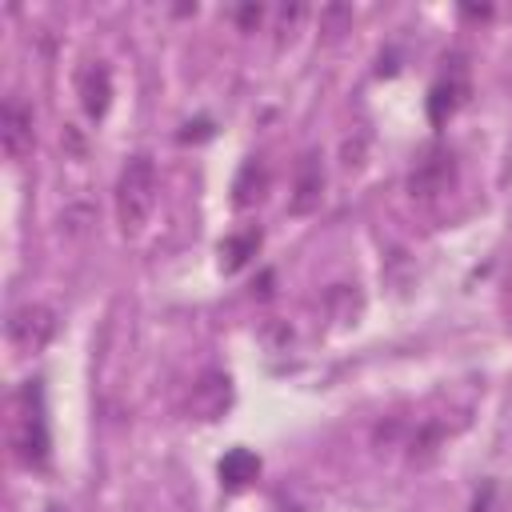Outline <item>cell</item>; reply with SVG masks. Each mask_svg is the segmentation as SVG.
<instances>
[{"label": "cell", "instance_id": "6da1fadb", "mask_svg": "<svg viewBox=\"0 0 512 512\" xmlns=\"http://www.w3.org/2000/svg\"><path fill=\"white\" fill-rule=\"evenodd\" d=\"M152 208H156V164H152V156L136 152V156H128V164L120 172V184H116L120 224L128 232H136V228H144Z\"/></svg>", "mask_w": 512, "mask_h": 512}, {"label": "cell", "instance_id": "7a4b0ae2", "mask_svg": "<svg viewBox=\"0 0 512 512\" xmlns=\"http://www.w3.org/2000/svg\"><path fill=\"white\" fill-rule=\"evenodd\" d=\"M32 396H36V388H24L20 392V420H16V456L32 468H40L44 460H48V432H44V416H40V404L32 408Z\"/></svg>", "mask_w": 512, "mask_h": 512}, {"label": "cell", "instance_id": "3957f363", "mask_svg": "<svg viewBox=\"0 0 512 512\" xmlns=\"http://www.w3.org/2000/svg\"><path fill=\"white\" fill-rule=\"evenodd\" d=\"M56 332V320L44 304H20L12 316H8V340L20 348V352H40Z\"/></svg>", "mask_w": 512, "mask_h": 512}, {"label": "cell", "instance_id": "277c9868", "mask_svg": "<svg viewBox=\"0 0 512 512\" xmlns=\"http://www.w3.org/2000/svg\"><path fill=\"white\" fill-rule=\"evenodd\" d=\"M0 144L12 160L32 152V112L24 108L20 96H8L4 108H0Z\"/></svg>", "mask_w": 512, "mask_h": 512}, {"label": "cell", "instance_id": "5b68a950", "mask_svg": "<svg viewBox=\"0 0 512 512\" xmlns=\"http://www.w3.org/2000/svg\"><path fill=\"white\" fill-rule=\"evenodd\" d=\"M464 92H468V76H464V64H460V56H452L448 60V72L440 76V84L432 88V120H444V112H452L460 100H464Z\"/></svg>", "mask_w": 512, "mask_h": 512}, {"label": "cell", "instance_id": "8992f818", "mask_svg": "<svg viewBox=\"0 0 512 512\" xmlns=\"http://www.w3.org/2000/svg\"><path fill=\"white\" fill-rule=\"evenodd\" d=\"M448 180H452V156L432 152V156H424V160H420V168L412 172V192L432 196V192H440Z\"/></svg>", "mask_w": 512, "mask_h": 512}, {"label": "cell", "instance_id": "52a82bcc", "mask_svg": "<svg viewBox=\"0 0 512 512\" xmlns=\"http://www.w3.org/2000/svg\"><path fill=\"white\" fill-rule=\"evenodd\" d=\"M224 404H228V376L208 372V376L196 384V392H192V412L204 416V420H212Z\"/></svg>", "mask_w": 512, "mask_h": 512}, {"label": "cell", "instance_id": "ba28073f", "mask_svg": "<svg viewBox=\"0 0 512 512\" xmlns=\"http://www.w3.org/2000/svg\"><path fill=\"white\" fill-rule=\"evenodd\" d=\"M320 188H324V172H320L316 156H304V168H300V180H296V200H292V208H296V212H308V208L320 200Z\"/></svg>", "mask_w": 512, "mask_h": 512}, {"label": "cell", "instance_id": "9c48e42d", "mask_svg": "<svg viewBox=\"0 0 512 512\" xmlns=\"http://www.w3.org/2000/svg\"><path fill=\"white\" fill-rule=\"evenodd\" d=\"M80 92H84V108H88V116H100V112L108 108V72H104V68H88Z\"/></svg>", "mask_w": 512, "mask_h": 512}, {"label": "cell", "instance_id": "30bf717a", "mask_svg": "<svg viewBox=\"0 0 512 512\" xmlns=\"http://www.w3.org/2000/svg\"><path fill=\"white\" fill-rule=\"evenodd\" d=\"M256 468H260V464H256V456H252V452H244V448H236V452H228V456H224L220 476H224V484H232V488H236V484L252 480V476H256Z\"/></svg>", "mask_w": 512, "mask_h": 512}, {"label": "cell", "instance_id": "8fae6325", "mask_svg": "<svg viewBox=\"0 0 512 512\" xmlns=\"http://www.w3.org/2000/svg\"><path fill=\"white\" fill-rule=\"evenodd\" d=\"M248 248H256V236H252V232H248V236H244V240H236V244H232V248H228V252H232V260H228V268H240V264H244V260H248V256H244V252H248Z\"/></svg>", "mask_w": 512, "mask_h": 512}]
</instances>
